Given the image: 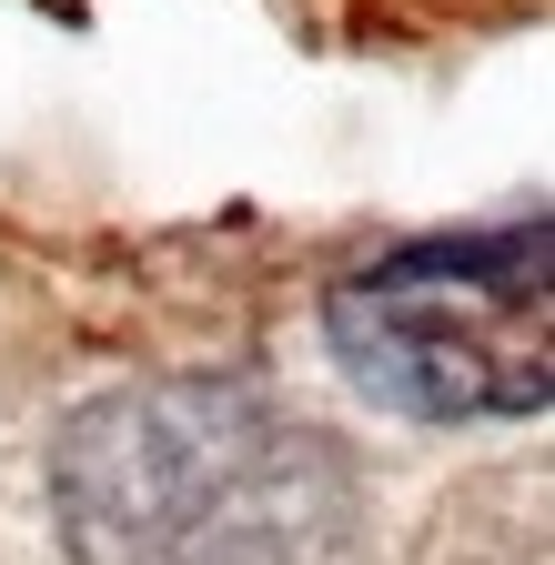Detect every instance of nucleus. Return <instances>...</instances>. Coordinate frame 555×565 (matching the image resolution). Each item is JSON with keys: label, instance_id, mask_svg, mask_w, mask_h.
<instances>
[{"label": "nucleus", "instance_id": "nucleus-1", "mask_svg": "<svg viewBox=\"0 0 555 565\" xmlns=\"http://www.w3.org/2000/svg\"><path fill=\"white\" fill-rule=\"evenodd\" d=\"M51 505L82 565H354L364 494L253 384H131L61 424Z\"/></svg>", "mask_w": 555, "mask_h": 565}, {"label": "nucleus", "instance_id": "nucleus-2", "mask_svg": "<svg viewBox=\"0 0 555 565\" xmlns=\"http://www.w3.org/2000/svg\"><path fill=\"white\" fill-rule=\"evenodd\" d=\"M333 364L384 414L414 424H505L545 414V223L404 243L333 282Z\"/></svg>", "mask_w": 555, "mask_h": 565}]
</instances>
